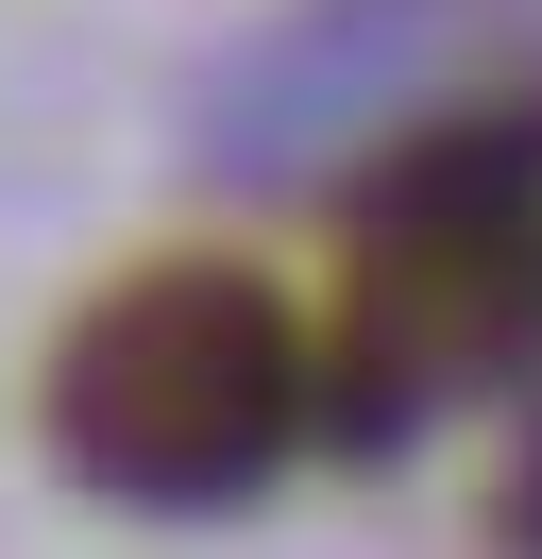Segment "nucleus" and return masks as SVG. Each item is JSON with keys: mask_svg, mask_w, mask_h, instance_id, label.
<instances>
[{"mask_svg": "<svg viewBox=\"0 0 542 559\" xmlns=\"http://www.w3.org/2000/svg\"><path fill=\"white\" fill-rule=\"evenodd\" d=\"M322 373H305V322L255 272L187 254V272H136L119 306H85V340L51 356V441L85 491L119 509H221L271 457L305 441Z\"/></svg>", "mask_w": 542, "mask_h": 559, "instance_id": "f257e3e1", "label": "nucleus"}, {"mask_svg": "<svg viewBox=\"0 0 542 559\" xmlns=\"http://www.w3.org/2000/svg\"><path fill=\"white\" fill-rule=\"evenodd\" d=\"M356 322H373L390 407L424 373H458V356L526 340L542 322V136H440V153H406V187L356 238Z\"/></svg>", "mask_w": 542, "mask_h": 559, "instance_id": "f03ea898", "label": "nucleus"}]
</instances>
